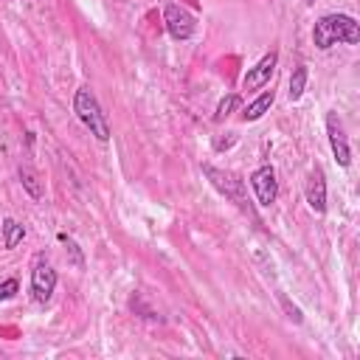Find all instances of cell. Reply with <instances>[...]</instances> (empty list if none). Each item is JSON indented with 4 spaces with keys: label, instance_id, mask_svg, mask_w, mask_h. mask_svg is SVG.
<instances>
[{
    "label": "cell",
    "instance_id": "6da1fadb",
    "mask_svg": "<svg viewBox=\"0 0 360 360\" xmlns=\"http://www.w3.org/2000/svg\"><path fill=\"white\" fill-rule=\"evenodd\" d=\"M312 42L318 51H329L338 42L357 45L360 42V22L352 14H323L312 25Z\"/></svg>",
    "mask_w": 360,
    "mask_h": 360
},
{
    "label": "cell",
    "instance_id": "7a4b0ae2",
    "mask_svg": "<svg viewBox=\"0 0 360 360\" xmlns=\"http://www.w3.org/2000/svg\"><path fill=\"white\" fill-rule=\"evenodd\" d=\"M73 112H76V118L84 124V129L96 138V141H101V143H107L110 141V121H107V115L101 112V104H98V98H96V93L84 84V87H79L76 90V96H73Z\"/></svg>",
    "mask_w": 360,
    "mask_h": 360
},
{
    "label": "cell",
    "instance_id": "3957f363",
    "mask_svg": "<svg viewBox=\"0 0 360 360\" xmlns=\"http://www.w3.org/2000/svg\"><path fill=\"white\" fill-rule=\"evenodd\" d=\"M202 174L211 180V186H214L219 194H225L228 200H233L245 214L256 217V214H253V205H250V200H248V191H245V180H242L239 174L225 172V169H217V166H211V163L202 166Z\"/></svg>",
    "mask_w": 360,
    "mask_h": 360
},
{
    "label": "cell",
    "instance_id": "277c9868",
    "mask_svg": "<svg viewBox=\"0 0 360 360\" xmlns=\"http://www.w3.org/2000/svg\"><path fill=\"white\" fill-rule=\"evenodd\" d=\"M56 290V270L45 253H37L31 259V298L37 304H48Z\"/></svg>",
    "mask_w": 360,
    "mask_h": 360
},
{
    "label": "cell",
    "instance_id": "5b68a950",
    "mask_svg": "<svg viewBox=\"0 0 360 360\" xmlns=\"http://www.w3.org/2000/svg\"><path fill=\"white\" fill-rule=\"evenodd\" d=\"M163 25H166L169 37L177 39V42L191 39L194 31H197L194 14L188 8H183V6H177V3H166V8H163Z\"/></svg>",
    "mask_w": 360,
    "mask_h": 360
},
{
    "label": "cell",
    "instance_id": "8992f818",
    "mask_svg": "<svg viewBox=\"0 0 360 360\" xmlns=\"http://www.w3.org/2000/svg\"><path fill=\"white\" fill-rule=\"evenodd\" d=\"M248 180H250V188H253L259 205H273L276 202V197H278V180H276V169L270 163H262L259 169H253Z\"/></svg>",
    "mask_w": 360,
    "mask_h": 360
},
{
    "label": "cell",
    "instance_id": "52a82bcc",
    "mask_svg": "<svg viewBox=\"0 0 360 360\" xmlns=\"http://www.w3.org/2000/svg\"><path fill=\"white\" fill-rule=\"evenodd\" d=\"M326 135H329V146H332V155H335V163L338 166H349L352 163V149H349V141H346V129H343V121L335 110L326 112Z\"/></svg>",
    "mask_w": 360,
    "mask_h": 360
},
{
    "label": "cell",
    "instance_id": "ba28073f",
    "mask_svg": "<svg viewBox=\"0 0 360 360\" xmlns=\"http://www.w3.org/2000/svg\"><path fill=\"white\" fill-rule=\"evenodd\" d=\"M276 65H278V53H276V51L264 53V56H262L253 68H248V73L242 76V90H259V87L270 84V76H273Z\"/></svg>",
    "mask_w": 360,
    "mask_h": 360
},
{
    "label": "cell",
    "instance_id": "9c48e42d",
    "mask_svg": "<svg viewBox=\"0 0 360 360\" xmlns=\"http://www.w3.org/2000/svg\"><path fill=\"white\" fill-rule=\"evenodd\" d=\"M307 205L315 211V214H323L326 211V180H323V172L321 169H312L309 172V180H307Z\"/></svg>",
    "mask_w": 360,
    "mask_h": 360
},
{
    "label": "cell",
    "instance_id": "30bf717a",
    "mask_svg": "<svg viewBox=\"0 0 360 360\" xmlns=\"http://www.w3.org/2000/svg\"><path fill=\"white\" fill-rule=\"evenodd\" d=\"M17 174H20V183H22V188H25V194L31 197V200H42V194H45V186H42V180H39V174H37V169L31 166V160H20V166H17Z\"/></svg>",
    "mask_w": 360,
    "mask_h": 360
},
{
    "label": "cell",
    "instance_id": "8fae6325",
    "mask_svg": "<svg viewBox=\"0 0 360 360\" xmlns=\"http://www.w3.org/2000/svg\"><path fill=\"white\" fill-rule=\"evenodd\" d=\"M273 101H276V93L273 90H264L262 96H256L248 107H245V112H242V121H259L270 107H273Z\"/></svg>",
    "mask_w": 360,
    "mask_h": 360
},
{
    "label": "cell",
    "instance_id": "7c38bea8",
    "mask_svg": "<svg viewBox=\"0 0 360 360\" xmlns=\"http://www.w3.org/2000/svg\"><path fill=\"white\" fill-rule=\"evenodd\" d=\"M22 239H25V225L17 222V219H11V217L3 219V248L11 250V248H17Z\"/></svg>",
    "mask_w": 360,
    "mask_h": 360
},
{
    "label": "cell",
    "instance_id": "4fadbf2b",
    "mask_svg": "<svg viewBox=\"0 0 360 360\" xmlns=\"http://www.w3.org/2000/svg\"><path fill=\"white\" fill-rule=\"evenodd\" d=\"M304 90H307V68L304 65H295L292 68V76H290V90H287L290 101H298L304 96Z\"/></svg>",
    "mask_w": 360,
    "mask_h": 360
},
{
    "label": "cell",
    "instance_id": "5bb4252c",
    "mask_svg": "<svg viewBox=\"0 0 360 360\" xmlns=\"http://www.w3.org/2000/svg\"><path fill=\"white\" fill-rule=\"evenodd\" d=\"M56 239L68 248V256H70V262H73V267H79V270H84V256H82V248L76 245V239L73 236H68L65 231H59L56 233Z\"/></svg>",
    "mask_w": 360,
    "mask_h": 360
},
{
    "label": "cell",
    "instance_id": "9a60e30c",
    "mask_svg": "<svg viewBox=\"0 0 360 360\" xmlns=\"http://www.w3.org/2000/svg\"><path fill=\"white\" fill-rule=\"evenodd\" d=\"M239 104H242V98H239L236 93L222 96V98H219V104H217V110H214V121H225V118H228Z\"/></svg>",
    "mask_w": 360,
    "mask_h": 360
},
{
    "label": "cell",
    "instance_id": "2e32d148",
    "mask_svg": "<svg viewBox=\"0 0 360 360\" xmlns=\"http://www.w3.org/2000/svg\"><path fill=\"white\" fill-rule=\"evenodd\" d=\"M17 290H20V281H17V278H6V281H0V301L14 298Z\"/></svg>",
    "mask_w": 360,
    "mask_h": 360
},
{
    "label": "cell",
    "instance_id": "e0dca14e",
    "mask_svg": "<svg viewBox=\"0 0 360 360\" xmlns=\"http://www.w3.org/2000/svg\"><path fill=\"white\" fill-rule=\"evenodd\" d=\"M304 3H307V6H315V0H304Z\"/></svg>",
    "mask_w": 360,
    "mask_h": 360
}]
</instances>
